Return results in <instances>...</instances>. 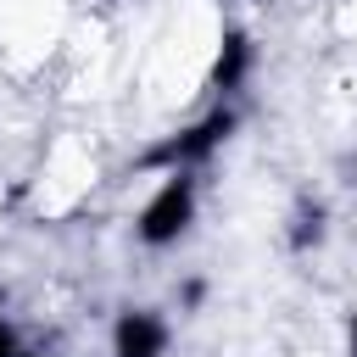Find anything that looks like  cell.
I'll return each mask as SVG.
<instances>
[{
	"mask_svg": "<svg viewBox=\"0 0 357 357\" xmlns=\"http://www.w3.org/2000/svg\"><path fill=\"white\" fill-rule=\"evenodd\" d=\"M245 61H251L245 33H229V39H223V50H218V61H212V84H218V89H234V84L245 78Z\"/></svg>",
	"mask_w": 357,
	"mask_h": 357,
	"instance_id": "4",
	"label": "cell"
},
{
	"mask_svg": "<svg viewBox=\"0 0 357 357\" xmlns=\"http://www.w3.org/2000/svg\"><path fill=\"white\" fill-rule=\"evenodd\" d=\"M0 357H22V351H17V335H11L6 324H0Z\"/></svg>",
	"mask_w": 357,
	"mask_h": 357,
	"instance_id": "6",
	"label": "cell"
},
{
	"mask_svg": "<svg viewBox=\"0 0 357 357\" xmlns=\"http://www.w3.org/2000/svg\"><path fill=\"white\" fill-rule=\"evenodd\" d=\"M184 223H190V178H167L162 195L145 206L139 234H145V245H167V240L184 234Z\"/></svg>",
	"mask_w": 357,
	"mask_h": 357,
	"instance_id": "2",
	"label": "cell"
},
{
	"mask_svg": "<svg viewBox=\"0 0 357 357\" xmlns=\"http://www.w3.org/2000/svg\"><path fill=\"white\" fill-rule=\"evenodd\" d=\"M167 329L151 312H123L117 318V357H162Z\"/></svg>",
	"mask_w": 357,
	"mask_h": 357,
	"instance_id": "3",
	"label": "cell"
},
{
	"mask_svg": "<svg viewBox=\"0 0 357 357\" xmlns=\"http://www.w3.org/2000/svg\"><path fill=\"white\" fill-rule=\"evenodd\" d=\"M318 240H324V206H307V212L296 218V229H290V245L307 251V245H318Z\"/></svg>",
	"mask_w": 357,
	"mask_h": 357,
	"instance_id": "5",
	"label": "cell"
},
{
	"mask_svg": "<svg viewBox=\"0 0 357 357\" xmlns=\"http://www.w3.org/2000/svg\"><path fill=\"white\" fill-rule=\"evenodd\" d=\"M351 357H357V318H351Z\"/></svg>",
	"mask_w": 357,
	"mask_h": 357,
	"instance_id": "7",
	"label": "cell"
},
{
	"mask_svg": "<svg viewBox=\"0 0 357 357\" xmlns=\"http://www.w3.org/2000/svg\"><path fill=\"white\" fill-rule=\"evenodd\" d=\"M234 134V112H212L206 123H195L190 134H178V139H167V145H156L145 162L151 167H173V162H201L206 151H218L223 139Z\"/></svg>",
	"mask_w": 357,
	"mask_h": 357,
	"instance_id": "1",
	"label": "cell"
}]
</instances>
